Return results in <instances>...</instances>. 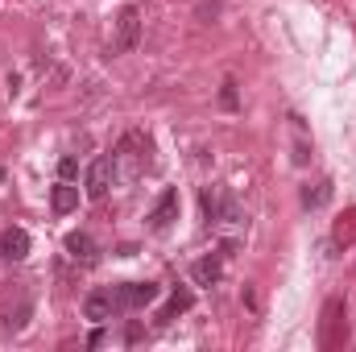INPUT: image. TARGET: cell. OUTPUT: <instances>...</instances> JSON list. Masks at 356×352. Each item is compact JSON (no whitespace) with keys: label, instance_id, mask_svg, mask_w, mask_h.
<instances>
[{"label":"cell","instance_id":"cell-1","mask_svg":"<svg viewBox=\"0 0 356 352\" xmlns=\"http://www.w3.org/2000/svg\"><path fill=\"white\" fill-rule=\"evenodd\" d=\"M137 42H141V8H137V4H124L120 17H116L112 54H129V50H137Z\"/></svg>","mask_w":356,"mask_h":352},{"label":"cell","instance_id":"cell-2","mask_svg":"<svg viewBox=\"0 0 356 352\" xmlns=\"http://www.w3.org/2000/svg\"><path fill=\"white\" fill-rule=\"evenodd\" d=\"M344 340H348V315H344V303L332 298V303L323 307V332H319V344H323V349H340Z\"/></svg>","mask_w":356,"mask_h":352},{"label":"cell","instance_id":"cell-3","mask_svg":"<svg viewBox=\"0 0 356 352\" xmlns=\"http://www.w3.org/2000/svg\"><path fill=\"white\" fill-rule=\"evenodd\" d=\"M112 175H116V158L99 154V158L88 166V178H83V186H88V199H104V195H108V186H112Z\"/></svg>","mask_w":356,"mask_h":352},{"label":"cell","instance_id":"cell-4","mask_svg":"<svg viewBox=\"0 0 356 352\" xmlns=\"http://www.w3.org/2000/svg\"><path fill=\"white\" fill-rule=\"evenodd\" d=\"M116 311H120V303H116V290H108V286L91 290L88 298H83V315H88L91 323H108Z\"/></svg>","mask_w":356,"mask_h":352},{"label":"cell","instance_id":"cell-5","mask_svg":"<svg viewBox=\"0 0 356 352\" xmlns=\"http://www.w3.org/2000/svg\"><path fill=\"white\" fill-rule=\"evenodd\" d=\"M158 282H129V286H120L116 290V303H120V311H137V307H149V303H158Z\"/></svg>","mask_w":356,"mask_h":352},{"label":"cell","instance_id":"cell-6","mask_svg":"<svg viewBox=\"0 0 356 352\" xmlns=\"http://www.w3.org/2000/svg\"><path fill=\"white\" fill-rule=\"evenodd\" d=\"M175 220H178V191H175V186H166V191H162V199H158V203H154V211H149V224L162 232V228H170Z\"/></svg>","mask_w":356,"mask_h":352},{"label":"cell","instance_id":"cell-7","mask_svg":"<svg viewBox=\"0 0 356 352\" xmlns=\"http://www.w3.org/2000/svg\"><path fill=\"white\" fill-rule=\"evenodd\" d=\"M0 257L4 262H25L29 257V232L25 228H8L0 237Z\"/></svg>","mask_w":356,"mask_h":352},{"label":"cell","instance_id":"cell-8","mask_svg":"<svg viewBox=\"0 0 356 352\" xmlns=\"http://www.w3.org/2000/svg\"><path fill=\"white\" fill-rule=\"evenodd\" d=\"M67 253H71L79 265H95L99 262V249H95V241H91L88 232H71V237H67Z\"/></svg>","mask_w":356,"mask_h":352},{"label":"cell","instance_id":"cell-9","mask_svg":"<svg viewBox=\"0 0 356 352\" xmlns=\"http://www.w3.org/2000/svg\"><path fill=\"white\" fill-rule=\"evenodd\" d=\"M191 278H195V286H216L220 278H224V262L211 253V257H199V262L191 265Z\"/></svg>","mask_w":356,"mask_h":352},{"label":"cell","instance_id":"cell-10","mask_svg":"<svg viewBox=\"0 0 356 352\" xmlns=\"http://www.w3.org/2000/svg\"><path fill=\"white\" fill-rule=\"evenodd\" d=\"M50 207H54L58 216L75 211V207H79V186H71V182H58V186L50 191Z\"/></svg>","mask_w":356,"mask_h":352},{"label":"cell","instance_id":"cell-11","mask_svg":"<svg viewBox=\"0 0 356 352\" xmlns=\"http://www.w3.org/2000/svg\"><path fill=\"white\" fill-rule=\"evenodd\" d=\"M191 307H195V294H191V290H175V294H170V303H166V307L158 311V323L166 328V323H170L175 315H182V311H191Z\"/></svg>","mask_w":356,"mask_h":352},{"label":"cell","instance_id":"cell-12","mask_svg":"<svg viewBox=\"0 0 356 352\" xmlns=\"http://www.w3.org/2000/svg\"><path fill=\"white\" fill-rule=\"evenodd\" d=\"M353 241H356V207L336 220V245H353Z\"/></svg>","mask_w":356,"mask_h":352},{"label":"cell","instance_id":"cell-13","mask_svg":"<svg viewBox=\"0 0 356 352\" xmlns=\"http://www.w3.org/2000/svg\"><path fill=\"white\" fill-rule=\"evenodd\" d=\"M327 199H332V182H315V186L302 191V203H307V207H323Z\"/></svg>","mask_w":356,"mask_h":352},{"label":"cell","instance_id":"cell-14","mask_svg":"<svg viewBox=\"0 0 356 352\" xmlns=\"http://www.w3.org/2000/svg\"><path fill=\"white\" fill-rule=\"evenodd\" d=\"M58 178H63V182H75V178H79V162H75V158H63V162H58Z\"/></svg>","mask_w":356,"mask_h":352},{"label":"cell","instance_id":"cell-15","mask_svg":"<svg viewBox=\"0 0 356 352\" xmlns=\"http://www.w3.org/2000/svg\"><path fill=\"white\" fill-rule=\"evenodd\" d=\"M220 104H224V108H236V83H232V79L220 88Z\"/></svg>","mask_w":356,"mask_h":352}]
</instances>
